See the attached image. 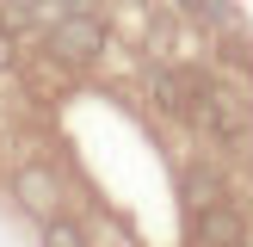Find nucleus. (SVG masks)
<instances>
[{
  "mask_svg": "<svg viewBox=\"0 0 253 247\" xmlns=\"http://www.w3.org/2000/svg\"><path fill=\"white\" fill-rule=\"evenodd\" d=\"M173 6H179L185 19H198V25H229V6H222V0H173Z\"/></svg>",
  "mask_w": 253,
  "mask_h": 247,
  "instance_id": "obj_7",
  "label": "nucleus"
},
{
  "mask_svg": "<svg viewBox=\"0 0 253 247\" xmlns=\"http://www.w3.org/2000/svg\"><path fill=\"white\" fill-rule=\"evenodd\" d=\"M12 198H19L25 216L49 222V216H56V204H62V179H56L49 167H19V173H12Z\"/></svg>",
  "mask_w": 253,
  "mask_h": 247,
  "instance_id": "obj_3",
  "label": "nucleus"
},
{
  "mask_svg": "<svg viewBox=\"0 0 253 247\" xmlns=\"http://www.w3.org/2000/svg\"><path fill=\"white\" fill-rule=\"evenodd\" d=\"M216 198H222V179H216V173H210V167H185V204L204 210V204H216Z\"/></svg>",
  "mask_w": 253,
  "mask_h": 247,
  "instance_id": "obj_5",
  "label": "nucleus"
},
{
  "mask_svg": "<svg viewBox=\"0 0 253 247\" xmlns=\"http://www.w3.org/2000/svg\"><path fill=\"white\" fill-rule=\"evenodd\" d=\"M37 247H93V241H86V229H81V222L49 216V222H43V235H37Z\"/></svg>",
  "mask_w": 253,
  "mask_h": 247,
  "instance_id": "obj_6",
  "label": "nucleus"
},
{
  "mask_svg": "<svg viewBox=\"0 0 253 247\" xmlns=\"http://www.w3.org/2000/svg\"><path fill=\"white\" fill-rule=\"evenodd\" d=\"M43 43H49V56H56L62 68H93V62L105 56L111 31H105V19L86 6V12H68V19H56V25L43 31Z\"/></svg>",
  "mask_w": 253,
  "mask_h": 247,
  "instance_id": "obj_1",
  "label": "nucleus"
},
{
  "mask_svg": "<svg viewBox=\"0 0 253 247\" xmlns=\"http://www.w3.org/2000/svg\"><path fill=\"white\" fill-rule=\"evenodd\" d=\"M19 68V37H12V25H0V74Z\"/></svg>",
  "mask_w": 253,
  "mask_h": 247,
  "instance_id": "obj_9",
  "label": "nucleus"
},
{
  "mask_svg": "<svg viewBox=\"0 0 253 247\" xmlns=\"http://www.w3.org/2000/svg\"><path fill=\"white\" fill-rule=\"evenodd\" d=\"M86 6H93V0H37V6H31V19H43V31H49L56 19H68V12H86Z\"/></svg>",
  "mask_w": 253,
  "mask_h": 247,
  "instance_id": "obj_8",
  "label": "nucleus"
},
{
  "mask_svg": "<svg viewBox=\"0 0 253 247\" xmlns=\"http://www.w3.org/2000/svg\"><path fill=\"white\" fill-rule=\"evenodd\" d=\"M155 105L167 111V118H185V111L198 105V81L179 74V68H161V74H155Z\"/></svg>",
  "mask_w": 253,
  "mask_h": 247,
  "instance_id": "obj_4",
  "label": "nucleus"
},
{
  "mask_svg": "<svg viewBox=\"0 0 253 247\" xmlns=\"http://www.w3.org/2000/svg\"><path fill=\"white\" fill-rule=\"evenodd\" d=\"M192 235H198V247H247V222H241V210L229 198L192 210Z\"/></svg>",
  "mask_w": 253,
  "mask_h": 247,
  "instance_id": "obj_2",
  "label": "nucleus"
}]
</instances>
